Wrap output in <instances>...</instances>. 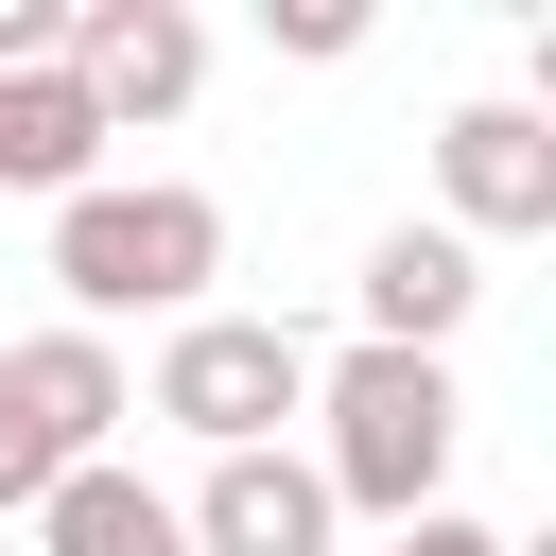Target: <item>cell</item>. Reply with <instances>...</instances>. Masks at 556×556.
<instances>
[{"label": "cell", "mask_w": 556, "mask_h": 556, "mask_svg": "<svg viewBox=\"0 0 556 556\" xmlns=\"http://www.w3.org/2000/svg\"><path fill=\"white\" fill-rule=\"evenodd\" d=\"M87 156H104V104L70 87V70H0V191H87Z\"/></svg>", "instance_id": "cell-9"}, {"label": "cell", "mask_w": 556, "mask_h": 556, "mask_svg": "<svg viewBox=\"0 0 556 556\" xmlns=\"http://www.w3.org/2000/svg\"><path fill=\"white\" fill-rule=\"evenodd\" d=\"M35 539H52V556H191V521H174V504H156L122 452H87V469L35 504Z\"/></svg>", "instance_id": "cell-10"}, {"label": "cell", "mask_w": 556, "mask_h": 556, "mask_svg": "<svg viewBox=\"0 0 556 556\" xmlns=\"http://www.w3.org/2000/svg\"><path fill=\"white\" fill-rule=\"evenodd\" d=\"M70 87L104 104V139H122V122H174V104L208 87L191 0H70Z\"/></svg>", "instance_id": "cell-5"}, {"label": "cell", "mask_w": 556, "mask_h": 556, "mask_svg": "<svg viewBox=\"0 0 556 556\" xmlns=\"http://www.w3.org/2000/svg\"><path fill=\"white\" fill-rule=\"evenodd\" d=\"M469 295H486V261H469L452 226H382V243H365V348H452Z\"/></svg>", "instance_id": "cell-8"}, {"label": "cell", "mask_w": 556, "mask_h": 556, "mask_svg": "<svg viewBox=\"0 0 556 556\" xmlns=\"http://www.w3.org/2000/svg\"><path fill=\"white\" fill-rule=\"evenodd\" d=\"M52 278H70V330H104V313H208V278H226V208L208 191H70L52 208Z\"/></svg>", "instance_id": "cell-2"}, {"label": "cell", "mask_w": 556, "mask_h": 556, "mask_svg": "<svg viewBox=\"0 0 556 556\" xmlns=\"http://www.w3.org/2000/svg\"><path fill=\"white\" fill-rule=\"evenodd\" d=\"M261 17H278V52H313V70L365 52V0H261Z\"/></svg>", "instance_id": "cell-11"}, {"label": "cell", "mask_w": 556, "mask_h": 556, "mask_svg": "<svg viewBox=\"0 0 556 556\" xmlns=\"http://www.w3.org/2000/svg\"><path fill=\"white\" fill-rule=\"evenodd\" d=\"M174 521H191V556H330L313 452H208V486H191Z\"/></svg>", "instance_id": "cell-7"}, {"label": "cell", "mask_w": 556, "mask_h": 556, "mask_svg": "<svg viewBox=\"0 0 556 556\" xmlns=\"http://www.w3.org/2000/svg\"><path fill=\"white\" fill-rule=\"evenodd\" d=\"M434 191H452V243L556 226V122H539V104H452V122H434Z\"/></svg>", "instance_id": "cell-6"}, {"label": "cell", "mask_w": 556, "mask_h": 556, "mask_svg": "<svg viewBox=\"0 0 556 556\" xmlns=\"http://www.w3.org/2000/svg\"><path fill=\"white\" fill-rule=\"evenodd\" d=\"M295 400H313V348H295L278 313H174V348H156V417H174V434H208V452H278Z\"/></svg>", "instance_id": "cell-4"}, {"label": "cell", "mask_w": 556, "mask_h": 556, "mask_svg": "<svg viewBox=\"0 0 556 556\" xmlns=\"http://www.w3.org/2000/svg\"><path fill=\"white\" fill-rule=\"evenodd\" d=\"M122 417H139V382H122L104 330H35V348H0V504L35 521V504H52Z\"/></svg>", "instance_id": "cell-3"}, {"label": "cell", "mask_w": 556, "mask_h": 556, "mask_svg": "<svg viewBox=\"0 0 556 556\" xmlns=\"http://www.w3.org/2000/svg\"><path fill=\"white\" fill-rule=\"evenodd\" d=\"M400 556H521V539H486V521H452V504H417V521H400Z\"/></svg>", "instance_id": "cell-12"}, {"label": "cell", "mask_w": 556, "mask_h": 556, "mask_svg": "<svg viewBox=\"0 0 556 556\" xmlns=\"http://www.w3.org/2000/svg\"><path fill=\"white\" fill-rule=\"evenodd\" d=\"M313 417H330V452H313L330 521H348V504H365V521H417L434 469H452V434H469V400H452L434 348H348V365H313Z\"/></svg>", "instance_id": "cell-1"}]
</instances>
